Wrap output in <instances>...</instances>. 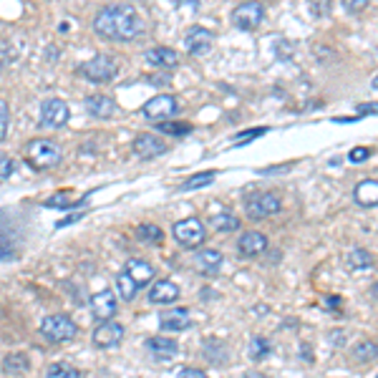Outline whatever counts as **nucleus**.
Wrapping results in <instances>:
<instances>
[{
    "instance_id": "obj_2",
    "label": "nucleus",
    "mask_w": 378,
    "mask_h": 378,
    "mask_svg": "<svg viewBox=\"0 0 378 378\" xmlns=\"http://www.w3.org/2000/svg\"><path fill=\"white\" fill-rule=\"evenodd\" d=\"M25 162L28 167L38 169V172H46V169H53L61 164V146L51 139H33L25 144Z\"/></svg>"
},
{
    "instance_id": "obj_39",
    "label": "nucleus",
    "mask_w": 378,
    "mask_h": 378,
    "mask_svg": "<svg viewBox=\"0 0 378 378\" xmlns=\"http://www.w3.org/2000/svg\"><path fill=\"white\" fill-rule=\"evenodd\" d=\"M179 378H210V376H207V373H202V371H197V368H182Z\"/></svg>"
},
{
    "instance_id": "obj_16",
    "label": "nucleus",
    "mask_w": 378,
    "mask_h": 378,
    "mask_svg": "<svg viewBox=\"0 0 378 378\" xmlns=\"http://www.w3.org/2000/svg\"><path fill=\"white\" fill-rule=\"evenodd\" d=\"M177 298H179V285L175 280H159L149 290V303H154V305H169Z\"/></svg>"
},
{
    "instance_id": "obj_35",
    "label": "nucleus",
    "mask_w": 378,
    "mask_h": 378,
    "mask_svg": "<svg viewBox=\"0 0 378 378\" xmlns=\"http://www.w3.org/2000/svg\"><path fill=\"white\" fill-rule=\"evenodd\" d=\"M18 169V164H15V159L8 154H0V179H8V177H13V172Z\"/></svg>"
},
{
    "instance_id": "obj_32",
    "label": "nucleus",
    "mask_w": 378,
    "mask_h": 378,
    "mask_svg": "<svg viewBox=\"0 0 378 378\" xmlns=\"http://www.w3.org/2000/svg\"><path fill=\"white\" fill-rule=\"evenodd\" d=\"M270 355V343L265 341V338H252L250 341V358L252 360H265Z\"/></svg>"
},
{
    "instance_id": "obj_30",
    "label": "nucleus",
    "mask_w": 378,
    "mask_h": 378,
    "mask_svg": "<svg viewBox=\"0 0 378 378\" xmlns=\"http://www.w3.org/2000/svg\"><path fill=\"white\" fill-rule=\"evenodd\" d=\"M159 132L169 134V137H187L192 132V124H184V121H159Z\"/></svg>"
},
{
    "instance_id": "obj_21",
    "label": "nucleus",
    "mask_w": 378,
    "mask_h": 378,
    "mask_svg": "<svg viewBox=\"0 0 378 378\" xmlns=\"http://www.w3.org/2000/svg\"><path fill=\"white\" fill-rule=\"evenodd\" d=\"M146 348H149L154 355H159V358H175V355L179 353V343H177L175 338L154 336L146 341Z\"/></svg>"
},
{
    "instance_id": "obj_44",
    "label": "nucleus",
    "mask_w": 378,
    "mask_h": 378,
    "mask_svg": "<svg viewBox=\"0 0 378 378\" xmlns=\"http://www.w3.org/2000/svg\"><path fill=\"white\" fill-rule=\"evenodd\" d=\"M371 295H373V298H378V282L371 288Z\"/></svg>"
},
{
    "instance_id": "obj_37",
    "label": "nucleus",
    "mask_w": 378,
    "mask_h": 378,
    "mask_svg": "<svg viewBox=\"0 0 378 378\" xmlns=\"http://www.w3.org/2000/svg\"><path fill=\"white\" fill-rule=\"evenodd\" d=\"M368 156H371V149H368V146H355V149H351L348 159L353 164H360V162H366Z\"/></svg>"
},
{
    "instance_id": "obj_18",
    "label": "nucleus",
    "mask_w": 378,
    "mask_h": 378,
    "mask_svg": "<svg viewBox=\"0 0 378 378\" xmlns=\"http://www.w3.org/2000/svg\"><path fill=\"white\" fill-rule=\"evenodd\" d=\"M159 325H162V330H175V333H179V330H187L192 325V315H189L187 308L164 310L162 315H159Z\"/></svg>"
},
{
    "instance_id": "obj_6",
    "label": "nucleus",
    "mask_w": 378,
    "mask_h": 378,
    "mask_svg": "<svg viewBox=\"0 0 378 378\" xmlns=\"http://www.w3.org/2000/svg\"><path fill=\"white\" fill-rule=\"evenodd\" d=\"M280 210H282V199L272 192L252 194V197H247V202H245V215L250 217V220H255V222L267 220V217L277 215Z\"/></svg>"
},
{
    "instance_id": "obj_5",
    "label": "nucleus",
    "mask_w": 378,
    "mask_h": 378,
    "mask_svg": "<svg viewBox=\"0 0 378 378\" xmlns=\"http://www.w3.org/2000/svg\"><path fill=\"white\" fill-rule=\"evenodd\" d=\"M265 20V6L258 3V0H247V3H240V6L232 11V25L237 30H245V33H252L258 30Z\"/></svg>"
},
{
    "instance_id": "obj_17",
    "label": "nucleus",
    "mask_w": 378,
    "mask_h": 378,
    "mask_svg": "<svg viewBox=\"0 0 378 378\" xmlns=\"http://www.w3.org/2000/svg\"><path fill=\"white\" fill-rule=\"evenodd\" d=\"M144 61L151 68H164V71H169V68H175L177 63H179V53L172 49H164V46H156V49L146 51Z\"/></svg>"
},
{
    "instance_id": "obj_33",
    "label": "nucleus",
    "mask_w": 378,
    "mask_h": 378,
    "mask_svg": "<svg viewBox=\"0 0 378 378\" xmlns=\"http://www.w3.org/2000/svg\"><path fill=\"white\" fill-rule=\"evenodd\" d=\"M43 204H46V207H61V210H73V207H78L81 202H71V197L63 192V194H53V197H49Z\"/></svg>"
},
{
    "instance_id": "obj_23",
    "label": "nucleus",
    "mask_w": 378,
    "mask_h": 378,
    "mask_svg": "<svg viewBox=\"0 0 378 378\" xmlns=\"http://www.w3.org/2000/svg\"><path fill=\"white\" fill-rule=\"evenodd\" d=\"M351 355H353V360H358V363H371V360L378 358V343H373V341L355 343Z\"/></svg>"
},
{
    "instance_id": "obj_3",
    "label": "nucleus",
    "mask_w": 378,
    "mask_h": 378,
    "mask_svg": "<svg viewBox=\"0 0 378 378\" xmlns=\"http://www.w3.org/2000/svg\"><path fill=\"white\" fill-rule=\"evenodd\" d=\"M78 71H81L84 78H89L91 84H108V81L119 73V63H116V58H111V56L99 53L86 61V63H81Z\"/></svg>"
},
{
    "instance_id": "obj_41",
    "label": "nucleus",
    "mask_w": 378,
    "mask_h": 378,
    "mask_svg": "<svg viewBox=\"0 0 378 378\" xmlns=\"http://www.w3.org/2000/svg\"><path fill=\"white\" fill-rule=\"evenodd\" d=\"M81 215H84V212H81ZM81 215H71V217H66V220H61V222L58 225H56V227H66V225H73V222H76V220H78V217H81Z\"/></svg>"
},
{
    "instance_id": "obj_10",
    "label": "nucleus",
    "mask_w": 378,
    "mask_h": 378,
    "mask_svg": "<svg viewBox=\"0 0 378 378\" xmlns=\"http://www.w3.org/2000/svg\"><path fill=\"white\" fill-rule=\"evenodd\" d=\"M94 346L101 351L106 348H116L121 341H124V325L121 323H114V320H101L94 330V336H91Z\"/></svg>"
},
{
    "instance_id": "obj_38",
    "label": "nucleus",
    "mask_w": 378,
    "mask_h": 378,
    "mask_svg": "<svg viewBox=\"0 0 378 378\" xmlns=\"http://www.w3.org/2000/svg\"><path fill=\"white\" fill-rule=\"evenodd\" d=\"M368 3H371V0H343V8L348 13H360V11H366Z\"/></svg>"
},
{
    "instance_id": "obj_34",
    "label": "nucleus",
    "mask_w": 378,
    "mask_h": 378,
    "mask_svg": "<svg viewBox=\"0 0 378 378\" xmlns=\"http://www.w3.org/2000/svg\"><path fill=\"white\" fill-rule=\"evenodd\" d=\"M265 134H267V129H265V126H255V129H250V132L234 134L232 141H234V144H247V141H255V139L265 137Z\"/></svg>"
},
{
    "instance_id": "obj_36",
    "label": "nucleus",
    "mask_w": 378,
    "mask_h": 378,
    "mask_svg": "<svg viewBox=\"0 0 378 378\" xmlns=\"http://www.w3.org/2000/svg\"><path fill=\"white\" fill-rule=\"evenodd\" d=\"M8 124H11V111H8V103L0 99V141L8 137Z\"/></svg>"
},
{
    "instance_id": "obj_28",
    "label": "nucleus",
    "mask_w": 378,
    "mask_h": 378,
    "mask_svg": "<svg viewBox=\"0 0 378 378\" xmlns=\"http://www.w3.org/2000/svg\"><path fill=\"white\" fill-rule=\"evenodd\" d=\"M217 179V172H204V175H194L189 179L182 182V192H194V189H202V187L212 184Z\"/></svg>"
},
{
    "instance_id": "obj_45",
    "label": "nucleus",
    "mask_w": 378,
    "mask_h": 378,
    "mask_svg": "<svg viewBox=\"0 0 378 378\" xmlns=\"http://www.w3.org/2000/svg\"><path fill=\"white\" fill-rule=\"evenodd\" d=\"M376 378H378V376H376Z\"/></svg>"
},
{
    "instance_id": "obj_42",
    "label": "nucleus",
    "mask_w": 378,
    "mask_h": 378,
    "mask_svg": "<svg viewBox=\"0 0 378 378\" xmlns=\"http://www.w3.org/2000/svg\"><path fill=\"white\" fill-rule=\"evenodd\" d=\"M242 378H263V373H258V371H247V373H242Z\"/></svg>"
},
{
    "instance_id": "obj_22",
    "label": "nucleus",
    "mask_w": 378,
    "mask_h": 378,
    "mask_svg": "<svg viewBox=\"0 0 378 378\" xmlns=\"http://www.w3.org/2000/svg\"><path fill=\"white\" fill-rule=\"evenodd\" d=\"M353 199L360 204V207H376L378 204V182L366 179V182H360V184H355Z\"/></svg>"
},
{
    "instance_id": "obj_40",
    "label": "nucleus",
    "mask_w": 378,
    "mask_h": 378,
    "mask_svg": "<svg viewBox=\"0 0 378 378\" xmlns=\"http://www.w3.org/2000/svg\"><path fill=\"white\" fill-rule=\"evenodd\" d=\"M368 114H378V103H360L358 116H368Z\"/></svg>"
},
{
    "instance_id": "obj_1",
    "label": "nucleus",
    "mask_w": 378,
    "mask_h": 378,
    "mask_svg": "<svg viewBox=\"0 0 378 378\" xmlns=\"http://www.w3.org/2000/svg\"><path fill=\"white\" fill-rule=\"evenodd\" d=\"M94 30L106 41H134L144 33V18L134 6H106L96 13Z\"/></svg>"
},
{
    "instance_id": "obj_14",
    "label": "nucleus",
    "mask_w": 378,
    "mask_h": 378,
    "mask_svg": "<svg viewBox=\"0 0 378 378\" xmlns=\"http://www.w3.org/2000/svg\"><path fill=\"white\" fill-rule=\"evenodd\" d=\"M134 154L141 156V159H154V156H162L167 151V144H164L162 139L154 137V134H139L134 139Z\"/></svg>"
},
{
    "instance_id": "obj_25",
    "label": "nucleus",
    "mask_w": 378,
    "mask_h": 378,
    "mask_svg": "<svg viewBox=\"0 0 378 378\" xmlns=\"http://www.w3.org/2000/svg\"><path fill=\"white\" fill-rule=\"evenodd\" d=\"M348 265L351 270H368L373 265V255L368 250H363V247H353L348 252Z\"/></svg>"
},
{
    "instance_id": "obj_13",
    "label": "nucleus",
    "mask_w": 378,
    "mask_h": 378,
    "mask_svg": "<svg viewBox=\"0 0 378 378\" xmlns=\"http://www.w3.org/2000/svg\"><path fill=\"white\" fill-rule=\"evenodd\" d=\"M86 111H89L94 119H114L116 114H119V106H116V101L111 96H103V94H94V96L86 99Z\"/></svg>"
},
{
    "instance_id": "obj_26",
    "label": "nucleus",
    "mask_w": 378,
    "mask_h": 378,
    "mask_svg": "<svg viewBox=\"0 0 378 378\" xmlns=\"http://www.w3.org/2000/svg\"><path fill=\"white\" fill-rule=\"evenodd\" d=\"M210 225H212V229H217V232H234V229H240V220H237L234 215H229V212L212 215Z\"/></svg>"
},
{
    "instance_id": "obj_15",
    "label": "nucleus",
    "mask_w": 378,
    "mask_h": 378,
    "mask_svg": "<svg viewBox=\"0 0 378 378\" xmlns=\"http://www.w3.org/2000/svg\"><path fill=\"white\" fill-rule=\"evenodd\" d=\"M222 265H225V258L220 250H199L197 255H194V267H197V272H202V275H220L222 272Z\"/></svg>"
},
{
    "instance_id": "obj_12",
    "label": "nucleus",
    "mask_w": 378,
    "mask_h": 378,
    "mask_svg": "<svg viewBox=\"0 0 378 378\" xmlns=\"http://www.w3.org/2000/svg\"><path fill=\"white\" fill-rule=\"evenodd\" d=\"M119 310V298H116L114 290H99V293L91 295V313L94 318L101 323V320H111Z\"/></svg>"
},
{
    "instance_id": "obj_8",
    "label": "nucleus",
    "mask_w": 378,
    "mask_h": 378,
    "mask_svg": "<svg viewBox=\"0 0 378 378\" xmlns=\"http://www.w3.org/2000/svg\"><path fill=\"white\" fill-rule=\"evenodd\" d=\"M179 111V103H177L175 96L169 94H159V96L149 99V101L141 106V114L146 116L149 121H167Z\"/></svg>"
},
{
    "instance_id": "obj_27",
    "label": "nucleus",
    "mask_w": 378,
    "mask_h": 378,
    "mask_svg": "<svg viewBox=\"0 0 378 378\" xmlns=\"http://www.w3.org/2000/svg\"><path fill=\"white\" fill-rule=\"evenodd\" d=\"M3 368H6V373H11V376L25 373V371L30 368L28 355H25V353H11V355L6 358V363H3Z\"/></svg>"
},
{
    "instance_id": "obj_11",
    "label": "nucleus",
    "mask_w": 378,
    "mask_h": 378,
    "mask_svg": "<svg viewBox=\"0 0 378 378\" xmlns=\"http://www.w3.org/2000/svg\"><path fill=\"white\" fill-rule=\"evenodd\" d=\"M212 43H215L212 30L202 28V25H192L184 33V49L189 56H207L212 51Z\"/></svg>"
},
{
    "instance_id": "obj_29",
    "label": "nucleus",
    "mask_w": 378,
    "mask_h": 378,
    "mask_svg": "<svg viewBox=\"0 0 378 378\" xmlns=\"http://www.w3.org/2000/svg\"><path fill=\"white\" fill-rule=\"evenodd\" d=\"M137 237L141 242H151V245H159V242H164L162 227H156V225H139V227H137Z\"/></svg>"
},
{
    "instance_id": "obj_20",
    "label": "nucleus",
    "mask_w": 378,
    "mask_h": 378,
    "mask_svg": "<svg viewBox=\"0 0 378 378\" xmlns=\"http://www.w3.org/2000/svg\"><path fill=\"white\" fill-rule=\"evenodd\" d=\"M124 272L129 277H132L134 282H137L139 288L141 285H146V282H151V277H154V265L146 263V260H139V258H132L129 263L124 265Z\"/></svg>"
},
{
    "instance_id": "obj_4",
    "label": "nucleus",
    "mask_w": 378,
    "mask_h": 378,
    "mask_svg": "<svg viewBox=\"0 0 378 378\" xmlns=\"http://www.w3.org/2000/svg\"><path fill=\"white\" fill-rule=\"evenodd\" d=\"M41 336L51 343H68L78 336V325L68 315L58 313V315H49L41 320Z\"/></svg>"
},
{
    "instance_id": "obj_19",
    "label": "nucleus",
    "mask_w": 378,
    "mask_h": 378,
    "mask_svg": "<svg viewBox=\"0 0 378 378\" xmlns=\"http://www.w3.org/2000/svg\"><path fill=\"white\" fill-rule=\"evenodd\" d=\"M237 247H240V255H245V258H258V255H263L267 250V237L263 232L250 229V232H245L240 237Z\"/></svg>"
},
{
    "instance_id": "obj_24",
    "label": "nucleus",
    "mask_w": 378,
    "mask_h": 378,
    "mask_svg": "<svg viewBox=\"0 0 378 378\" xmlns=\"http://www.w3.org/2000/svg\"><path fill=\"white\" fill-rule=\"evenodd\" d=\"M116 290H119V295H116V298H121L124 303H132L134 298H137L139 285L132 280V277L126 275V272H119V275H116Z\"/></svg>"
},
{
    "instance_id": "obj_7",
    "label": "nucleus",
    "mask_w": 378,
    "mask_h": 378,
    "mask_svg": "<svg viewBox=\"0 0 378 378\" xmlns=\"http://www.w3.org/2000/svg\"><path fill=\"white\" fill-rule=\"evenodd\" d=\"M175 240L182 247H187V250L202 247V242L207 240V227H204L202 220H197V217H187V220L175 225Z\"/></svg>"
},
{
    "instance_id": "obj_9",
    "label": "nucleus",
    "mask_w": 378,
    "mask_h": 378,
    "mask_svg": "<svg viewBox=\"0 0 378 378\" xmlns=\"http://www.w3.org/2000/svg\"><path fill=\"white\" fill-rule=\"evenodd\" d=\"M71 119V111H68V103L61 101V99H46L41 103V124L46 129H61L66 126Z\"/></svg>"
},
{
    "instance_id": "obj_31",
    "label": "nucleus",
    "mask_w": 378,
    "mask_h": 378,
    "mask_svg": "<svg viewBox=\"0 0 378 378\" xmlns=\"http://www.w3.org/2000/svg\"><path fill=\"white\" fill-rule=\"evenodd\" d=\"M46 378H84V373L78 371V368L68 366V363H53L46 371Z\"/></svg>"
},
{
    "instance_id": "obj_43",
    "label": "nucleus",
    "mask_w": 378,
    "mask_h": 378,
    "mask_svg": "<svg viewBox=\"0 0 378 378\" xmlns=\"http://www.w3.org/2000/svg\"><path fill=\"white\" fill-rule=\"evenodd\" d=\"M371 89H376L378 91V73L373 76V81H371Z\"/></svg>"
}]
</instances>
